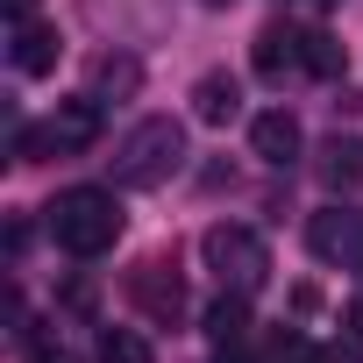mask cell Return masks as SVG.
Returning <instances> with one entry per match:
<instances>
[{
	"label": "cell",
	"instance_id": "cell-1",
	"mask_svg": "<svg viewBox=\"0 0 363 363\" xmlns=\"http://www.w3.org/2000/svg\"><path fill=\"white\" fill-rule=\"evenodd\" d=\"M50 235L65 257H107L121 242V200L107 186H72L50 200Z\"/></svg>",
	"mask_w": 363,
	"mask_h": 363
},
{
	"label": "cell",
	"instance_id": "cell-2",
	"mask_svg": "<svg viewBox=\"0 0 363 363\" xmlns=\"http://www.w3.org/2000/svg\"><path fill=\"white\" fill-rule=\"evenodd\" d=\"M178 164H186V128H178L171 114H150V121H135V128L121 135V150H114V186L150 193V186H164Z\"/></svg>",
	"mask_w": 363,
	"mask_h": 363
},
{
	"label": "cell",
	"instance_id": "cell-3",
	"mask_svg": "<svg viewBox=\"0 0 363 363\" xmlns=\"http://www.w3.org/2000/svg\"><path fill=\"white\" fill-rule=\"evenodd\" d=\"M200 257H207V271L221 278V292H264V278H271V250H264V235L242 228V221H214V228L200 235Z\"/></svg>",
	"mask_w": 363,
	"mask_h": 363
},
{
	"label": "cell",
	"instance_id": "cell-4",
	"mask_svg": "<svg viewBox=\"0 0 363 363\" xmlns=\"http://www.w3.org/2000/svg\"><path fill=\"white\" fill-rule=\"evenodd\" d=\"M128 299L157 328H178V320H186V278H178V257H143L135 278H128Z\"/></svg>",
	"mask_w": 363,
	"mask_h": 363
},
{
	"label": "cell",
	"instance_id": "cell-5",
	"mask_svg": "<svg viewBox=\"0 0 363 363\" xmlns=\"http://www.w3.org/2000/svg\"><path fill=\"white\" fill-rule=\"evenodd\" d=\"M36 143H43V157H86V150L100 143V100H93V93H86V100H57L50 121L36 128Z\"/></svg>",
	"mask_w": 363,
	"mask_h": 363
},
{
	"label": "cell",
	"instance_id": "cell-6",
	"mask_svg": "<svg viewBox=\"0 0 363 363\" xmlns=\"http://www.w3.org/2000/svg\"><path fill=\"white\" fill-rule=\"evenodd\" d=\"M306 242L320 264H356L363 271V214H342V207H320L306 221Z\"/></svg>",
	"mask_w": 363,
	"mask_h": 363
},
{
	"label": "cell",
	"instance_id": "cell-7",
	"mask_svg": "<svg viewBox=\"0 0 363 363\" xmlns=\"http://www.w3.org/2000/svg\"><path fill=\"white\" fill-rule=\"evenodd\" d=\"M250 150H257L271 171H292V164H299V150H306V135H299V121H292L285 107H271V114H257V121H250Z\"/></svg>",
	"mask_w": 363,
	"mask_h": 363
},
{
	"label": "cell",
	"instance_id": "cell-8",
	"mask_svg": "<svg viewBox=\"0 0 363 363\" xmlns=\"http://www.w3.org/2000/svg\"><path fill=\"white\" fill-rule=\"evenodd\" d=\"M257 72L264 79H285V72H306V29H292V22H264L257 29Z\"/></svg>",
	"mask_w": 363,
	"mask_h": 363
},
{
	"label": "cell",
	"instance_id": "cell-9",
	"mask_svg": "<svg viewBox=\"0 0 363 363\" xmlns=\"http://www.w3.org/2000/svg\"><path fill=\"white\" fill-rule=\"evenodd\" d=\"M8 57H15V72H22V79L57 72V29H50V22H36V15H29V22H15V50H8Z\"/></svg>",
	"mask_w": 363,
	"mask_h": 363
},
{
	"label": "cell",
	"instance_id": "cell-10",
	"mask_svg": "<svg viewBox=\"0 0 363 363\" xmlns=\"http://www.w3.org/2000/svg\"><path fill=\"white\" fill-rule=\"evenodd\" d=\"M193 114H200L207 128H228V121L242 114V86H235L228 72H207V79L193 86Z\"/></svg>",
	"mask_w": 363,
	"mask_h": 363
},
{
	"label": "cell",
	"instance_id": "cell-11",
	"mask_svg": "<svg viewBox=\"0 0 363 363\" xmlns=\"http://www.w3.org/2000/svg\"><path fill=\"white\" fill-rule=\"evenodd\" d=\"M207 335H214V349L221 342H250V292H221L207 306Z\"/></svg>",
	"mask_w": 363,
	"mask_h": 363
},
{
	"label": "cell",
	"instance_id": "cell-12",
	"mask_svg": "<svg viewBox=\"0 0 363 363\" xmlns=\"http://www.w3.org/2000/svg\"><path fill=\"white\" fill-rule=\"evenodd\" d=\"M306 72H313V79H342V72H349V50H342L328 29H306Z\"/></svg>",
	"mask_w": 363,
	"mask_h": 363
},
{
	"label": "cell",
	"instance_id": "cell-13",
	"mask_svg": "<svg viewBox=\"0 0 363 363\" xmlns=\"http://www.w3.org/2000/svg\"><path fill=\"white\" fill-rule=\"evenodd\" d=\"M135 79H143L135 57H100V65H93V100H107V93L121 100V93H135Z\"/></svg>",
	"mask_w": 363,
	"mask_h": 363
},
{
	"label": "cell",
	"instance_id": "cell-14",
	"mask_svg": "<svg viewBox=\"0 0 363 363\" xmlns=\"http://www.w3.org/2000/svg\"><path fill=\"white\" fill-rule=\"evenodd\" d=\"M320 178H328V186H356V178H363V150L335 135V143L320 150Z\"/></svg>",
	"mask_w": 363,
	"mask_h": 363
},
{
	"label": "cell",
	"instance_id": "cell-15",
	"mask_svg": "<svg viewBox=\"0 0 363 363\" xmlns=\"http://www.w3.org/2000/svg\"><path fill=\"white\" fill-rule=\"evenodd\" d=\"M100 363H157V356H150V342L135 328H107L100 335Z\"/></svg>",
	"mask_w": 363,
	"mask_h": 363
},
{
	"label": "cell",
	"instance_id": "cell-16",
	"mask_svg": "<svg viewBox=\"0 0 363 363\" xmlns=\"http://www.w3.org/2000/svg\"><path fill=\"white\" fill-rule=\"evenodd\" d=\"M22 363H79L57 335H29V349H22Z\"/></svg>",
	"mask_w": 363,
	"mask_h": 363
},
{
	"label": "cell",
	"instance_id": "cell-17",
	"mask_svg": "<svg viewBox=\"0 0 363 363\" xmlns=\"http://www.w3.org/2000/svg\"><path fill=\"white\" fill-rule=\"evenodd\" d=\"M8 15H15V22H29V15H36V0H8Z\"/></svg>",
	"mask_w": 363,
	"mask_h": 363
},
{
	"label": "cell",
	"instance_id": "cell-18",
	"mask_svg": "<svg viewBox=\"0 0 363 363\" xmlns=\"http://www.w3.org/2000/svg\"><path fill=\"white\" fill-rule=\"evenodd\" d=\"M320 356H328V363H356V349H320Z\"/></svg>",
	"mask_w": 363,
	"mask_h": 363
},
{
	"label": "cell",
	"instance_id": "cell-19",
	"mask_svg": "<svg viewBox=\"0 0 363 363\" xmlns=\"http://www.w3.org/2000/svg\"><path fill=\"white\" fill-rule=\"evenodd\" d=\"M349 328H356V342H363V299H356V306H349Z\"/></svg>",
	"mask_w": 363,
	"mask_h": 363
},
{
	"label": "cell",
	"instance_id": "cell-20",
	"mask_svg": "<svg viewBox=\"0 0 363 363\" xmlns=\"http://www.w3.org/2000/svg\"><path fill=\"white\" fill-rule=\"evenodd\" d=\"M207 8H228V0H207Z\"/></svg>",
	"mask_w": 363,
	"mask_h": 363
},
{
	"label": "cell",
	"instance_id": "cell-21",
	"mask_svg": "<svg viewBox=\"0 0 363 363\" xmlns=\"http://www.w3.org/2000/svg\"><path fill=\"white\" fill-rule=\"evenodd\" d=\"M313 8H335V0H313Z\"/></svg>",
	"mask_w": 363,
	"mask_h": 363
}]
</instances>
